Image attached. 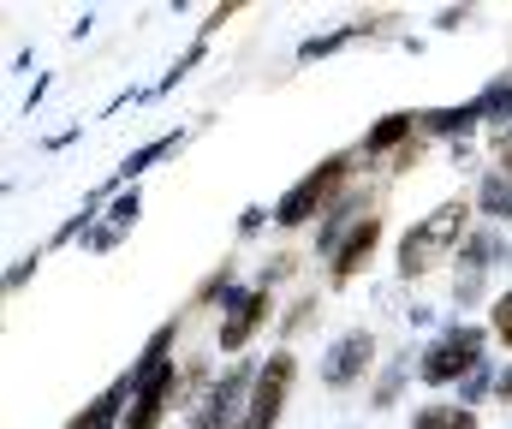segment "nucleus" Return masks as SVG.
I'll return each instance as SVG.
<instances>
[{"instance_id": "obj_1", "label": "nucleus", "mask_w": 512, "mask_h": 429, "mask_svg": "<svg viewBox=\"0 0 512 429\" xmlns=\"http://www.w3.org/2000/svg\"><path fill=\"white\" fill-rule=\"evenodd\" d=\"M465 221H471V203L465 197H453V203H435L417 227H405V239H399V251H393V263H399V281H423V275H435L447 257H459L465 251Z\"/></svg>"}, {"instance_id": "obj_2", "label": "nucleus", "mask_w": 512, "mask_h": 429, "mask_svg": "<svg viewBox=\"0 0 512 429\" xmlns=\"http://www.w3.org/2000/svg\"><path fill=\"white\" fill-rule=\"evenodd\" d=\"M483 358H489V328H447L423 346L417 376H423V388H459V382L483 376Z\"/></svg>"}, {"instance_id": "obj_3", "label": "nucleus", "mask_w": 512, "mask_h": 429, "mask_svg": "<svg viewBox=\"0 0 512 429\" xmlns=\"http://www.w3.org/2000/svg\"><path fill=\"white\" fill-rule=\"evenodd\" d=\"M346 179H352V155H328L322 167H310V173H304V179H298V185L280 197V209H274V227L298 233L304 221H316L322 209H334V203L352 191Z\"/></svg>"}, {"instance_id": "obj_4", "label": "nucleus", "mask_w": 512, "mask_h": 429, "mask_svg": "<svg viewBox=\"0 0 512 429\" xmlns=\"http://www.w3.org/2000/svg\"><path fill=\"white\" fill-rule=\"evenodd\" d=\"M292 376H298V358L292 352H274L262 358V376H256V394H251V412L239 429H274L280 412H286V394H292Z\"/></svg>"}, {"instance_id": "obj_5", "label": "nucleus", "mask_w": 512, "mask_h": 429, "mask_svg": "<svg viewBox=\"0 0 512 429\" xmlns=\"http://www.w3.org/2000/svg\"><path fill=\"white\" fill-rule=\"evenodd\" d=\"M370 364H376V334H340L334 340V352L322 358V382L334 388V394H346V388H358L364 376H370Z\"/></svg>"}, {"instance_id": "obj_6", "label": "nucleus", "mask_w": 512, "mask_h": 429, "mask_svg": "<svg viewBox=\"0 0 512 429\" xmlns=\"http://www.w3.org/2000/svg\"><path fill=\"white\" fill-rule=\"evenodd\" d=\"M268 310H274V292H268V286L239 292V298H233V310L221 316V334H215V346H221V352H245V346H251V334L268 322Z\"/></svg>"}, {"instance_id": "obj_7", "label": "nucleus", "mask_w": 512, "mask_h": 429, "mask_svg": "<svg viewBox=\"0 0 512 429\" xmlns=\"http://www.w3.org/2000/svg\"><path fill=\"white\" fill-rule=\"evenodd\" d=\"M376 245H382V215H370V221H358V227H352V233L340 239V251L328 257V275H334L340 286L352 281V275H364V269L376 263Z\"/></svg>"}, {"instance_id": "obj_8", "label": "nucleus", "mask_w": 512, "mask_h": 429, "mask_svg": "<svg viewBox=\"0 0 512 429\" xmlns=\"http://www.w3.org/2000/svg\"><path fill=\"white\" fill-rule=\"evenodd\" d=\"M126 406H131V376H120L114 388H102L66 429H126Z\"/></svg>"}, {"instance_id": "obj_9", "label": "nucleus", "mask_w": 512, "mask_h": 429, "mask_svg": "<svg viewBox=\"0 0 512 429\" xmlns=\"http://www.w3.org/2000/svg\"><path fill=\"white\" fill-rule=\"evenodd\" d=\"M417 132H423V126H417V114H382V120L364 132V143H358V149H364L370 161H393V155L417 138Z\"/></svg>"}, {"instance_id": "obj_10", "label": "nucleus", "mask_w": 512, "mask_h": 429, "mask_svg": "<svg viewBox=\"0 0 512 429\" xmlns=\"http://www.w3.org/2000/svg\"><path fill=\"white\" fill-rule=\"evenodd\" d=\"M483 114H477V102L471 108H435V114H417V126L429 132V138H459V132H471Z\"/></svg>"}, {"instance_id": "obj_11", "label": "nucleus", "mask_w": 512, "mask_h": 429, "mask_svg": "<svg viewBox=\"0 0 512 429\" xmlns=\"http://www.w3.org/2000/svg\"><path fill=\"white\" fill-rule=\"evenodd\" d=\"M411 429H477V412L471 406H453V400H435V406H423Z\"/></svg>"}, {"instance_id": "obj_12", "label": "nucleus", "mask_w": 512, "mask_h": 429, "mask_svg": "<svg viewBox=\"0 0 512 429\" xmlns=\"http://www.w3.org/2000/svg\"><path fill=\"white\" fill-rule=\"evenodd\" d=\"M477 209L495 215V221H512V179L507 173H489V179L477 185Z\"/></svg>"}, {"instance_id": "obj_13", "label": "nucleus", "mask_w": 512, "mask_h": 429, "mask_svg": "<svg viewBox=\"0 0 512 429\" xmlns=\"http://www.w3.org/2000/svg\"><path fill=\"white\" fill-rule=\"evenodd\" d=\"M477 114H483V120H512V78H489V84H483Z\"/></svg>"}, {"instance_id": "obj_14", "label": "nucleus", "mask_w": 512, "mask_h": 429, "mask_svg": "<svg viewBox=\"0 0 512 429\" xmlns=\"http://www.w3.org/2000/svg\"><path fill=\"white\" fill-rule=\"evenodd\" d=\"M489 334H495V340L512 352V286L495 298V304H489Z\"/></svg>"}, {"instance_id": "obj_15", "label": "nucleus", "mask_w": 512, "mask_h": 429, "mask_svg": "<svg viewBox=\"0 0 512 429\" xmlns=\"http://www.w3.org/2000/svg\"><path fill=\"white\" fill-rule=\"evenodd\" d=\"M179 143H185V138H179V132H173V138H155V143H149V149H137V155H131V161H126V173H143L149 161H161V155H173Z\"/></svg>"}, {"instance_id": "obj_16", "label": "nucleus", "mask_w": 512, "mask_h": 429, "mask_svg": "<svg viewBox=\"0 0 512 429\" xmlns=\"http://www.w3.org/2000/svg\"><path fill=\"white\" fill-rule=\"evenodd\" d=\"M310 316H316V298H298V304L286 310V322H280V334H298V328H304Z\"/></svg>"}, {"instance_id": "obj_17", "label": "nucleus", "mask_w": 512, "mask_h": 429, "mask_svg": "<svg viewBox=\"0 0 512 429\" xmlns=\"http://www.w3.org/2000/svg\"><path fill=\"white\" fill-rule=\"evenodd\" d=\"M495 173H507V179H512V132L495 138Z\"/></svg>"}, {"instance_id": "obj_18", "label": "nucleus", "mask_w": 512, "mask_h": 429, "mask_svg": "<svg viewBox=\"0 0 512 429\" xmlns=\"http://www.w3.org/2000/svg\"><path fill=\"white\" fill-rule=\"evenodd\" d=\"M30 269H36V263H12V269H6V292H24V281H30Z\"/></svg>"}, {"instance_id": "obj_19", "label": "nucleus", "mask_w": 512, "mask_h": 429, "mask_svg": "<svg viewBox=\"0 0 512 429\" xmlns=\"http://www.w3.org/2000/svg\"><path fill=\"white\" fill-rule=\"evenodd\" d=\"M262 221H268V215H262V209H245V215H239V233H245V239H251L256 227H262Z\"/></svg>"}, {"instance_id": "obj_20", "label": "nucleus", "mask_w": 512, "mask_h": 429, "mask_svg": "<svg viewBox=\"0 0 512 429\" xmlns=\"http://www.w3.org/2000/svg\"><path fill=\"white\" fill-rule=\"evenodd\" d=\"M495 400H501V406H512V370H501V376H495Z\"/></svg>"}]
</instances>
